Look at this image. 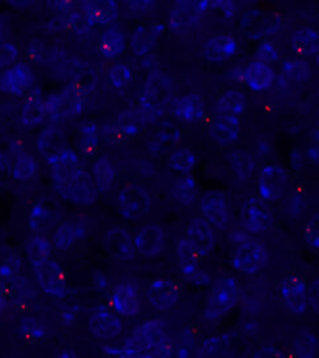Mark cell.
<instances>
[{
  "label": "cell",
  "mask_w": 319,
  "mask_h": 358,
  "mask_svg": "<svg viewBox=\"0 0 319 358\" xmlns=\"http://www.w3.org/2000/svg\"><path fill=\"white\" fill-rule=\"evenodd\" d=\"M93 175L98 193H104L113 185V180L116 178V170L111 161L107 158H99L93 166Z\"/></svg>",
  "instance_id": "30"
},
{
  "label": "cell",
  "mask_w": 319,
  "mask_h": 358,
  "mask_svg": "<svg viewBox=\"0 0 319 358\" xmlns=\"http://www.w3.org/2000/svg\"><path fill=\"white\" fill-rule=\"evenodd\" d=\"M254 57H255V62L269 66L270 63H275L279 59V52L270 42H263L262 45H260L255 50Z\"/></svg>",
  "instance_id": "43"
},
{
  "label": "cell",
  "mask_w": 319,
  "mask_h": 358,
  "mask_svg": "<svg viewBox=\"0 0 319 358\" xmlns=\"http://www.w3.org/2000/svg\"><path fill=\"white\" fill-rule=\"evenodd\" d=\"M37 170L38 166L36 159L28 152H22V154H20L17 161L13 166V176H15V179L20 180V181H28L36 176Z\"/></svg>",
  "instance_id": "36"
},
{
  "label": "cell",
  "mask_w": 319,
  "mask_h": 358,
  "mask_svg": "<svg viewBox=\"0 0 319 358\" xmlns=\"http://www.w3.org/2000/svg\"><path fill=\"white\" fill-rule=\"evenodd\" d=\"M175 113L185 122H198L204 116V103L201 96L189 94L180 98L175 106Z\"/></svg>",
  "instance_id": "28"
},
{
  "label": "cell",
  "mask_w": 319,
  "mask_h": 358,
  "mask_svg": "<svg viewBox=\"0 0 319 358\" xmlns=\"http://www.w3.org/2000/svg\"><path fill=\"white\" fill-rule=\"evenodd\" d=\"M148 296L149 303L154 310H169L178 302L180 288L173 280L158 279L151 284Z\"/></svg>",
  "instance_id": "13"
},
{
  "label": "cell",
  "mask_w": 319,
  "mask_h": 358,
  "mask_svg": "<svg viewBox=\"0 0 319 358\" xmlns=\"http://www.w3.org/2000/svg\"><path fill=\"white\" fill-rule=\"evenodd\" d=\"M244 78L245 81L248 83V85L250 86L255 92H264L269 87H271L275 75H274L271 66L254 60L253 63H250L249 66H246Z\"/></svg>",
  "instance_id": "24"
},
{
  "label": "cell",
  "mask_w": 319,
  "mask_h": 358,
  "mask_svg": "<svg viewBox=\"0 0 319 358\" xmlns=\"http://www.w3.org/2000/svg\"><path fill=\"white\" fill-rule=\"evenodd\" d=\"M237 42L229 36H215L210 38L205 45V57L214 63H222L235 55Z\"/></svg>",
  "instance_id": "22"
},
{
  "label": "cell",
  "mask_w": 319,
  "mask_h": 358,
  "mask_svg": "<svg viewBox=\"0 0 319 358\" xmlns=\"http://www.w3.org/2000/svg\"><path fill=\"white\" fill-rule=\"evenodd\" d=\"M196 164V155L190 149H180L175 151L169 158V167L180 173L188 175Z\"/></svg>",
  "instance_id": "38"
},
{
  "label": "cell",
  "mask_w": 319,
  "mask_h": 358,
  "mask_svg": "<svg viewBox=\"0 0 319 358\" xmlns=\"http://www.w3.org/2000/svg\"><path fill=\"white\" fill-rule=\"evenodd\" d=\"M89 330L97 339L110 340L122 334L124 324L122 320L113 313L99 310L89 320Z\"/></svg>",
  "instance_id": "16"
},
{
  "label": "cell",
  "mask_w": 319,
  "mask_h": 358,
  "mask_svg": "<svg viewBox=\"0 0 319 358\" xmlns=\"http://www.w3.org/2000/svg\"><path fill=\"white\" fill-rule=\"evenodd\" d=\"M113 308L124 317L136 315L141 309L139 293L129 284H120L113 294Z\"/></svg>",
  "instance_id": "21"
},
{
  "label": "cell",
  "mask_w": 319,
  "mask_h": 358,
  "mask_svg": "<svg viewBox=\"0 0 319 358\" xmlns=\"http://www.w3.org/2000/svg\"><path fill=\"white\" fill-rule=\"evenodd\" d=\"M166 246V236L157 224L145 226L134 237V248L139 255L146 258L160 255Z\"/></svg>",
  "instance_id": "14"
},
{
  "label": "cell",
  "mask_w": 319,
  "mask_h": 358,
  "mask_svg": "<svg viewBox=\"0 0 319 358\" xmlns=\"http://www.w3.org/2000/svg\"><path fill=\"white\" fill-rule=\"evenodd\" d=\"M57 358H78L77 355H75L73 352H69V350H64L63 353H60Z\"/></svg>",
  "instance_id": "51"
},
{
  "label": "cell",
  "mask_w": 319,
  "mask_h": 358,
  "mask_svg": "<svg viewBox=\"0 0 319 358\" xmlns=\"http://www.w3.org/2000/svg\"><path fill=\"white\" fill-rule=\"evenodd\" d=\"M241 222L246 231L252 234H261L271 228L274 217L271 210L258 198H249L241 208Z\"/></svg>",
  "instance_id": "8"
},
{
  "label": "cell",
  "mask_w": 319,
  "mask_h": 358,
  "mask_svg": "<svg viewBox=\"0 0 319 358\" xmlns=\"http://www.w3.org/2000/svg\"><path fill=\"white\" fill-rule=\"evenodd\" d=\"M50 253H51V245L48 244L45 237L37 235L29 240L27 244V255H28L29 262L33 264V267L50 259Z\"/></svg>",
  "instance_id": "33"
},
{
  "label": "cell",
  "mask_w": 319,
  "mask_h": 358,
  "mask_svg": "<svg viewBox=\"0 0 319 358\" xmlns=\"http://www.w3.org/2000/svg\"><path fill=\"white\" fill-rule=\"evenodd\" d=\"M85 19L90 25H108L118 17V3L113 0L85 1L83 6Z\"/></svg>",
  "instance_id": "19"
},
{
  "label": "cell",
  "mask_w": 319,
  "mask_h": 358,
  "mask_svg": "<svg viewBox=\"0 0 319 358\" xmlns=\"http://www.w3.org/2000/svg\"><path fill=\"white\" fill-rule=\"evenodd\" d=\"M269 261L266 248L260 241L244 236L237 241L232 255V264L239 271L253 273L262 270Z\"/></svg>",
  "instance_id": "5"
},
{
  "label": "cell",
  "mask_w": 319,
  "mask_h": 358,
  "mask_svg": "<svg viewBox=\"0 0 319 358\" xmlns=\"http://www.w3.org/2000/svg\"><path fill=\"white\" fill-rule=\"evenodd\" d=\"M39 285L50 296L63 297L66 292V273L57 261L48 259L34 267Z\"/></svg>",
  "instance_id": "9"
},
{
  "label": "cell",
  "mask_w": 319,
  "mask_h": 358,
  "mask_svg": "<svg viewBox=\"0 0 319 358\" xmlns=\"http://www.w3.org/2000/svg\"><path fill=\"white\" fill-rule=\"evenodd\" d=\"M215 244V235L211 224L202 217L193 219L183 237L178 240V252H184L201 259L210 255Z\"/></svg>",
  "instance_id": "4"
},
{
  "label": "cell",
  "mask_w": 319,
  "mask_h": 358,
  "mask_svg": "<svg viewBox=\"0 0 319 358\" xmlns=\"http://www.w3.org/2000/svg\"><path fill=\"white\" fill-rule=\"evenodd\" d=\"M172 92L169 78L162 73H153L149 81L145 85V94L142 96L143 107L148 110H155L160 104L169 101V96Z\"/></svg>",
  "instance_id": "17"
},
{
  "label": "cell",
  "mask_w": 319,
  "mask_h": 358,
  "mask_svg": "<svg viewBox=\"0 0 319 358\" xmlns=\"http://www.w3.org/2000/svg\"><path fill=\"white\" fill-rule=\"evenodd\" d=\"M241 134V124L236 116L220 115L210 127V136L220 145H229L235 142Z\"/></svg>",
  "instance_id": "20"
},
{
  "label": "cell",
  "mask_w": 319,
  "mask_h": 358,
  "mask_svg": "<svg viewBox=\"0 0 319 358\" xmlns=\"http://www.w3.org/2000/svg\"><path fill=\"white\" fill-rule=\"evenodd\" d=\"M292 46L302 55H314L318 51V34L313 29H302L292 38Z\"/></svg>",
  "instance_id": "31"
},
{
  "label": "cell",
  "mask_w": 319,
  "mask_h": 358,
  "mask_svg": "<svg viewBox=\"0 0 319 358\" xmlns=\"http://www.w3.org/2000/svg\"><path fill=\"white\" fill-rule=\"evenodd\" d=\"M197 182L190 176H185L178 180L176 187L173 189V194L184 205H190L197 197Z\"/></svg>",
  "instance_id": "39"
},
{
  "label": "cell",
  "mask_w": 319,
  "mask_h": 358,
  "mask_svg": "<svg viewBox=\"0 0 319 358\" xmlns=\"http://www.w3.org/2000/svg\"><path fill=\"white\" fill-rule=\"evenodd\" d=\"M19 51L15 45L8 42H0V68L8 66L16 60Z\"/></svg>",
  "instance_id": "47"
},
{
  "label": "cell",
  "mask_w": 319,
  "mask_h": 358,
  "mask_svg": "<svg viewBox=\"0 0 319 358\" xmlns=\"http://www.w3.org/2000/svg\"><path fill=\"white\" fill-rule=\"evenodd\" d=\"M295 353L297 358H317L318 339L309 331H304L295 340Z\"/></svg>",
  "instance_id": "35"
},
{
  "label": "cell",
  "mask_w": 319,
  "mask_h": 358,
  "mask_svg": "<svg viewBox=\"0 0 319 358\" xmlns=\"http://www.w3.org/2000/svg\"><path fill=\"white\" fill-rule=\"evenodd\" d=\"M48 163L52 169L54 185L62 197L80 206L94 203L98 197L94 179L78 166L73 151L66 149L48 159Z\"/></svg>",
  "instance_id": "1"
},
{
  "label": "cell",
  "mask_w": 319,
  "mask_h": 358,
  "mask_svg": "<svg viewBox=\"0 0 319 358\" xmlns=\"http://www.w3.org/2000/svg\"><path fill=\"white\" fill-rule=\"evenodd\" d=\"M284 72L292 80L295 81H304L306 80L310 75L309 66H306L302 62H287L284 64Z\"/></svg>",
  "instance_id": "44"
},
{
  "label": "cell",
  "mask_w": 319,
  "mask_h": 358,
  "mask_svg": "<svg viewBox=\"0 0 319 358\" xmlns=\"http://www.w3.org/2000/svg\"><path fill=\"white\" fill-rule=\"evenodd\" d=\"M287 173L282 167L266 166L260 173L258 188L263 199L266 201H278L282 198L287 190Z\"/></svg>",
  "instance_id": "12"
},
{
  "label": "cell",
  "mask_w": 319,
  "mask_h": 358,
  "mask_svg": "<svg viewBox=\"0 0 319 358\" xmlns=\"http://www.w3.org/2000/svg\"><path fill=\"white\" fill-rule=\"evenodd\" d=\"M305 240L308 243V245L313 249H318L319 248V231H318V217H310L305 226L304 231Z\"/></svg>",
  "instance_id": "46"
},
{
  "label": "cell",
  "mask_w": 319,
  "mask_h": 358,
  "mask_svg": "<svg viewBox=\"0 0 319 358\" xmlns=\"http://www.w3.org/2000/svg\"><path fill=\"white\" fill-rule=\"evenodd\" d=\"M246 101L245 95L240 92L231 90L222 95L218 103V111L222 115H231V116H237L240 113H244Z\"/></svg>",
  "instance_id": "34"
},
{
  "label": "cell",
  "mask_w": 319,
  "mask_h": 358,
  "mask_svg": "<svg viewBox=\"0 0 319 358\" xmlns=\"http://www.w3.org/2000/svg\"><path fill=\"white\" fill-rule=\"evenodd\" d=\"M57 217V211L54 203L48 205L43 201H39L30 214V227L36 234H42L55 223Z\"/></svg>",
  "instance_id": "25"
},
{
  "label": "cell",
  "mask_w": 319,
  "mask_h": 358,
  "mask_svg": "<svg viewBox=\"0 0 319 358\" xmlns=\"http://www.w3.org/2000/svg\"><path fill=\"white\" fill-rule=\"evenodd\" d=\"M6 166H7V158L3 154H0V172L4 171Z\"/></svg>",
  "instance_id": "52"
},
{
  "label": "cell",
  "mask_w": 319,
  "mask_h": 358,
  "mask_svg": "<svg viewBox=\"0 0 319 358\" xmlns=\"http://www.w3.org/2000/svg\"><path fill=\"white\" fill-rule=\"evenodd\" d=\"M110 81L118 89H125L129 85L132 80V72L129 66L125 64H116L110 69Z\"/></svg>",
  "instance_id": "42"
},
{
  "label": "cell",
  "mask_w": 319,
  "mask_h": 358,
  "mask_svg": "<svg viewBox=\"0 0 319 358\" xmlns=\"http://www.w3.org/2000/svg\"><path fill=\"white\" fill-rule=\"evenodd\" d=\"M118 205L122 217L131 220H140L149 215L151 198L145 189L131 184L120 192Z\"/></svg>",
  "instance_id": "6"
},
{
  "label": "cell",
  "mask_w": 319,
  "mask_h": 358,
  "mask_svg": "<svg viewBox=\"0 0 319 358\" xmlns=\"http://www.w3.org/2000/svg\"><path fill=\"white\" fill-rule=\"evenodd\" d=\"M205 220L210 224L223 229L229 222V206L225 196L218 190H210L204 194L199 202Z\"/></svg>",
  "instance_id": "10"
},
{
  "label": "cell",
  "mask_w": 319,
  "mask_h": 358,
  "mask_svg": "<svg viewBox=\"0 0 319 358\" xmlns=\"http://www.w3.org/2000/svg\"><path fill=\"white\" fill-rule=\"evenodd\" d=\"M21 120L24 125L28 127L46 123L48 120H54L51 101H42L39 96H33V99H29L25 104Z\"/></svg>",
  "instance_id": "23"
},
{
  "label": "cell",
  "mask_w": 319,
  "mask_h": 358,
  "mask_svg": "<svg viewBox=\"0 0 319 358\" xmlns=\"http://www.w3.org/2000/svg\"><path fill=\"white\" fill-rule=\"evenodd\" d=\"M202 15V4L196 1H178L171 12L169 27L178 33H184L197 22Z\"/></svg>",
  "instance_id": "18"
},
{
  "label": "cell",
  "mask_w": 319,
  "mask_h": 358,
  "mask_svg": "<svg viewBox=\"0 0 319 358\" xmlns=\"http://www.w3.org/2000/svg\"><path fill=\"white\" fill-rule=\"evenodd\" d=\"M99 46H101V51L104 57H118L125 46V41H124L122 31L116 28L107 29L101 38Z\"/></svg>",
  "instance_id": "32"
},
{
  "label": "cell",
  "mask_w": 319,
  "mask_h": 358,
  "mask_svg": "<svg viewBox=\"0 0 319 358\" xmlns=\"http://www.w3.org/2000/svg\"><path fill=\"white\" fill-rule=\"evenodd\" d=\"M253 358H284L282 352L271 345H266L258 349L253 355Z\"/></svg>",
  "instance_id": "48"
},
{
  "label": "cell",
  "mask_w": 319,
  "mask_h": 358,
  "mask_svg": "<svg viewBox=\"0 0 319 358\" xmlns=\"http://www.w3.org/2000/svg\"><path fill=\"white\" fill-rule=\"evenodd\" d=\"M34 75L25 64H16L0 75V92L8 94H22L31 87Z\"/></svg>",
  "instance_id": "15"
},
{
  "label": "cell",
  "mask_w": 319,
  "mask_h": 358,
  "mask_svg": "<svg viewBox=\"0 0 319 358\" xmlns=\"http://www.w3.org/2000/svg\"><path fill=\"white\" fill-rule=\"evenodd\" d=\"M38 149L48 159L66 150V136L57 128H51L41 134L38 140Z\"/></svg>",
  "instance_id": "26"
},
{
  "label": "cell",
  "mask_w": 319,
  "mask_h": 358,
  "mask_svg": "<svg viewBox=\"0 0 319 358\" xmlns=\"http://www.w3.org/2000/svg\"><path fill=\"white\" fill-rule=\"evenodd\" d=\"M234 166L240 176H249L253 172V159L249 154L239 152L234 157Z\"/></svg>",
  "instance_id": "45"
},
{
  "label": "cell",
  "mask_w": 319,
  "mask_h": 358,
  "mask_svg": "<svg viewBox=\"0 0 319 358\" xmlns=\"http://www.w3.org/2000/svg\"><path fill=\"white\" fill-rule=\"evenodd\" d=\"M178 262H180L181 271L190 282L199 285H204L210 282L206 273L198 266L197 259H180Z\"/></svg>",
  "instance_id": "40"
},
{
  "label": "cell",
  "mask_w": 319,
  "mask_h": 358,
  "mask_svg": "<svg viewBox=\"0 0 319 358\" xmlns=\"http://www.w3.org/2000/svg\"><path fill=\"white\" fill-rule=\"evenodd\" d=\"M155 33L153 30H140L134 34L133 41H132V48L136 55H142L145 52H148L154 42H155Z\"/></svg>",
  "instance_id": "41"
},
{
  "label": "cell",
  "mask_w": 319,
  "mask_h": 358,
  "mask_svg": "<svg viewBox=\"0 0 319 358\" xmlns=\"http://www.w3.org/2000/svg\"><path fill=\"white\" fill-rule=\"evenodd\" d=\"M282 297L288 310L295 314H302L308 310L309 297L304 280L299 275H288L282 284Z\"/></svg>",
  "instance_id": "11"
},
{
  "label": "cell",
  "mask_w": 319,
  "mask_h": 358,
  "mask_svg": "<svg viewBox=\"0 0 319 358\" xmlns=\"http://www.w3.org/2000/svg\"><path fill=\"white\" fill-rule=\"evenodd\" d=\"M90 85L81 84L77 81L76 84L69 86L62 94L52 96L51 107H52V116L54 119H66L80 113L84 107L85 96L87 94Z\"/></svg>",
  "instance_id": "7"
},
{
  "label": "cell",
  "mask_w": 319,
  "mask_h": 358,
  "mask_svg": "<svg viewBox=\"0 0 319 358\" xmlns=\"http://www.w3.org/2000/svg\"><path fill=\"white\" fill-rule=\"evenodd\" d=\"M128 6L133 12H139V10H149L153 6V1H129Z\"/></svg>",
  "instance_id": "49"
},
{
  "label": "cell",
  "mask_w": 319,
  "mask_h": 358,
  "mask_svg": "<svg viewBox=\"0 0 319 358\" xmlns=\"http://www.w3.org/2000/svg\"><path fill=\"white\" fill-rule=\"evenodd\" d=\"M175 344L166 329V322L153 320L140 324L132 332L124 347L107 349L120 358H171Z\"/></svg>",
  "instance_id": "2"
},
{
  "label": "cell",
  "mask_w": 319,
  "mask_h": 358,
  "mask_svg": "<svg viewBox=\"0 0 319 358\" xmlns=\"http://www.w3.org/2000/svg\"><path fill=\"white\" fill-rule=\"evenodd\" d=\"M84 227L75 222H64L57 227L54 235V246L59 250H66L84 236Z\"/></svg>",
  "instance_id": "27"
},
{
  "label": "cell",
  "mask_w": 319,
  "mask_h": 358,
  "mask_svg": "<svg viewBox=\"0 0 319 358\" xmlns=\"http://www.w3.org/2000/svg\"><path fill=\"white\" fill-rule=\"evenodd\" d=\"M228 336H213L207 339L194 355V358H225L229 353Z\"/></svg>",
  "instance_id": "29"
},
{
  "label": "cell",
  "mask_w": 319,
  "mask_h": 358,
  "mask_svg": "<svg viewBox=\"0 0 319 358\" xmlns=\"http://www.w3.org/2000/svg\"><path fill=\"white\" fill-rule=\"evenodd\" d=\"M240 299V287L234 278L225 276L218 279L211 287L207 297L204 315L207 321H218L223 318L237 305Z\"/></svg>",
  "instance_id": "3"
},
{
  "label": "cell",
  "mask_w": 319,
  "mask_h": 358,
  "mask_svg": "<svg viewBox=\"0 0 319 358\" xmlns=\"http://www.w3.org/2000/svg\"><path fill=\"white\" fill-rule=\"evenodd\" d=\"M8 24L4 20L0 19V42H3V38L7 37L8 33Z\"/></svg>",
  "instance_id": "50"
},
{
  "label": "cell",
  "mask_w": 319,
  "mask_h": 358,
  "mask_svg": "<svg viewBox=\"0 0 319 358\" xmlns=\"http://www.w3.org/2000/svg\"><path fill=\"white\" fill-rule=\"evenodd\" d=\"M197 334L192 329L183 331L175 345L178 358H193L197 352Z\"/></svg>",
  "instance_id": "37"
}]
</instances>
